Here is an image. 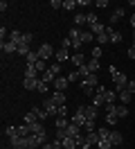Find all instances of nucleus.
<instances>
[{
    "label": "nucleus",
    "mask_w": 135,
    "mask_h": 149,
    "mask_svg": "<svg viewBox=\"0 0 135 149\" xmlns=\"http://www.w3.org/2000/svg\"><path fill=\"white\" fill-rule=\"evenodd\" d=\"M25 77H38V70H36L34 65H27L25 68Z\"/></svg>",
    "instance_id": "nucleus-39"
},
{
    "label": "nucleus",
    "mask_w": 135,
    "mask_h": 149,
    "mask_svg": "<svg viewBox=\"0 0 135 149\" xmlns=\"http://www.w3.org/2000/svg\"><path fill=\"white\" fill-rule=\"evenodd\" d=\"M56 118H68V106L63 104V106H59V113H56Z\"/></svg>",
    "instance_id": "nucleus-45"
},
{
    "label": "nucleus",
    "mask_w": 135,
    "mask_h": 149,
    "mask_svg": "<svg viewBox=\"0 0 135 149\" xmlns=\"http://www.w3.org/2000/svg\"><path fill=\"white\" fill-rule=\"evenodd\" d=\"M38 61H41V56H38V52H34V50L25 56V63H27V65H36Z\"/></svg>",
    "instance_id": "nucleus-14"
},
{
    "label": "nucleus",
    "mask_w": 135,
    "mask_h": 149,
    "mask_svg": "<svg viewBox=\"0 0 135 149\" xmlns=\"http://www.w3.org/2000/svg\"><path fill=\"white\" fill-rule=\"evenodd\" d=\"M126 91L131 95H135V79H128V86H126Z\"/></svg>",
    "instance_id": "nucleus-51"
},
{
    "label": "nucleus",
    "mask_w": 135,
    "mask_h": 149,
    "mask_svg": "<svg viewBox=\"0 0 135 149\" xmlns=\"http://www.w3.org/2000/svg\"><path fill=\"white\" fill-rule=\"evenodd\" d=\"M110 142H113V145H122V142H124V136H122L119 131H110Z\"/></svg>",
    "instance_id": "nucleus-24"
},
{
    "label": "nucleus",
    "mask_w": 135,
    "mask_h": 149,
    "mask_svg": "<svg viewBox=\"0 0 135 149\" xmlns=\"http://www.w3.org/2000/svg\"><path fill=\"white\" fill-rule=\"evenodd\" d=\"M90 32H92V34H104V32H106V27H104V25H101V23H95V25H90Z\"/></svg>",
    "instance_id": "nucleus-28"
},
{
    "label": "nucleus",
    "mask_w": 135,
    "mask_h": 149,
    "mask_svg": "<svg viewBox=\"0 0 135 149\" xmlns=\"http://www.w3.org/2000/svg\"><path fill=\"white\" fill-rule=\"evenodd\" d=\"M95 41H97V45H101V47L106 45V43H110V34H108V29L104 32V34H99V36L95 38Z\"/></svg>",
    "instance_id": "nucleus-22"
},
{
    "label": "nucleus",
    "mask_w": 135,
    "mask_h": 149,
    "mask_svg": "<svg viewBox=\"0 0 135 149\" xmlns=\"http://www.w3.org/2000/svg\"><path fill=\"white\" fill-rule=\"evenodd\" d=\"M56 61H59V63H63V61H68V59H72L70 54H68V50H63V47H59V50H56Z\"/></svg>",
    "instance_id": "nucleus-19"
},
{
    "label": "nucleus",
    "mask_w": 135,
    "mask_h": 149,
    "mask_svg": "<svg viewBox=\"0 0 135 149\" xmlns=\"http://www.w3.org/2000/svg\"><path fill=\"white\" fill-rule=\"evenodd\" d=\"M104 100H106V104H115L117 93H115V91H106V93H104Z\"/></svg>",
    "instance_id": "nucleus-26"
},
{
    "label": "nucleus",
    "mask_w": 135,
    "mask_h": 149,
    "mask_svg": "<svg viewBox=\"0 0 135 149\" xmlns=\"http://www.w3.org/2000/svg\"><path fill=\"white\" fill-rule=\"evenodd\" d=\"M86 65H88L90 74H97V72H99V68H101V61H99V59H90Z\"/></svg>",
    "instance_id": "nucleus-13"
},
{
    "label": "nucleus",
    "mask_w": 135,
    "mask_h": 149,
    "mask_svg": "<svg viewBox=\"0 0 135 149\" xmlns=\"http://www.w3.org/2000/svg\"><path fill=\"white\" fill-rule=\"evenodd\" d=\"M36 52H38V56H41V59H43V61H45V59H52V56L56 54V50H54V47L50 45V43H43V45L38 47V50H36Z\"/></svg>",
    "instance_id": "nucleus-4"
},
{
    "label": "nucleus",
    "mask_w": 135,
    "mask_h": 149,
    "mask_svg": "<svg viewBox=\"0 0 135 149\" xmlns=\"http://www.w3.org/2000/svg\"><path fill=\"white\" fill-rule=\"evenodd\" d=\"M131 97H133V95L128 93L126 88H124V91H122V93H119V100H122V102H124V104H128V102H131Z\"/></svg>",
    "instance_id": "nucleus-40"
},
{
    "label": "nucleus",
    "mask_w": 135,
    "mask_h": 149,
    "mask_svg": "<svg viewBox=\"0 0 135 149\" xmlns=\"http://www.w3.org/2000/svg\"><path fill=\"white\" fill-rule=\"evenodd\" d=\"M70 122H74V124H77V127H86V115H83V106H79V109H77V113H74V115H72V120Z\"/></svg>",
    "instance_id": "nucleus-7"
},
{
    "label": "nucleus",
    "mask_w": 135,
    "mask_h": 149,
    "mask_svg": "<svg viewBox=\"0 0 135 149\" xmlns=\"http://www.w3.org/2000/svg\"><path fill=\"white\" fill-rule=\"evenodd\" d=\"M47 86H50V84H45L43 79H38V86H36V91H38V93H47Z\"/></svg>",
    "instance_id": "nucleus-44"
},
{
    "label": "nucleus",
    "mask_w": 135,
    "mask_h": 149,
    "mask_svg": "<svg viewBox=\"0 0 135 149\" xmlns=\"http://www.w3.org/2000/svg\"><path fill=\"white\" fill-rule=\"evenodd\" d=\"M117 120H119V118H117V113H106V122L110 124V127H115Z\"/></svg>",
    "instance_id": "nucleus-35"
},
{
    "label": "nucleus",
    "mask_w": 135,
    "mask_h": 149,
    "mask_svg": "<svg viewBox=\"0 0 135 149\" xmlns=\"http://www.w3.org/2000/svg\"><path fill=\"white\" fill-rule=\"evenodd\" d=\"M92 38H95V34H92V32H83V34H81V43H90Z\"/></svg>",
    "instance_id": "nucleus-42"
},
{
    "label": "nucleus",
    "mask_w": 135,
    "mask_h": 149,
    "mask_svg": "<svg viewBox=\"0 0 135 149\" xmlns=\"http://www.w3.org/2000/svg\"><path fill=\"white\" fill-rule=\"evenodd\" d=\"M32 34H29V32H25V34H23V43H27V45H29V43H32Z\"/></svg>",
    "instance_id": "nucleus-53"
},
{
    "label": "nucleus",
    "mask_w": 135,
    "mask_h": 149,
    "mask_svg": "<svg viewBox=\"0 0 135 149\" xmlns=\"http://www.w3.org/2000/svg\"><path fill=\"white\" fill-rule=\"evenodd\" d=\"M0 47H2V52H7V54H14V52H18V45L16 43H14V41H2V43H0Z\"/></svg>",
    "instance_id": "nucleus-9"
},
{
    "label": "nucleus",
    "mask_w": 135,
    "mask_h": 149,
    "mask_svg": "<svg viewBox=\"0 0 135 149\" xmlns=\"http://www.w3.org/2000/svg\"><path fill=\"white\" fill-rule=\"evenodd\" d=\"M86 142H88L90 147H97L99 142H101V138H99L97 131H92V133H88V136H86Z\"/></svg>",
    "instance_id": "nucleus-12"
},
{
    "label": "nucleus",
    "mask_w": 135,
    "mask_h": 149,
    "mask_svg": "<svg viewBox=\"0 0 135 149\" xmlns=\"http://www.w3.org/2000/svg\"><path fill=\"white\" fill-rule=\"evenodd\" d=\"M54 124H56V129H68L70 120H68V118H56V120H54Z\"/></svg>",
    "instance_id": "nucleus-27"
},
{
    "label": "nucleus",
    "mask_w": 135,
    "mask_h": 149,
    "mask_svg": "<svg viewBox=\"0 0 135 149\" xmlns=\"http://www.w3.org/2000/svg\"><path fill=\"white\" fill-rule=\"evenodd\" d=\"M7 7H9V2H7V0H2V2H0V11L5 14V11H7Z\"/></svg>",
    "instance_id": "nucleus-59"
},
{
    "label": "nucleus",
    "mask_w": 135,
    "mask_h": 149,
    "mask_svg": "<svg viewBox=\"0 0 135 149\" xmlns=\"http://www.w3.org/2000/svg\"><path fill=\"white\" fill-rule=\"evenodd\" d=\"M50 70H52L54 74H59V77H61V63H59V61H56V63H52V65H50Z\"/></svg>",
    "instance_id": "nucleus-47"
},
{
    "label": "nucleus",
    "mask_w": 135,
    "mask_h": 149,
    "mask_svg": "<svg viewBox=\"0 0 135 149\" xmlns=\"http://www.w3.org/2000/svg\"><path fill=\"white\" fill-rule=\"evenodd\" d=\"M41 149H54V147H52V142H45V145H41Z\"/></svg>",
    "instance_id": "nucleus-61"
},
{
    "label": "nucleus",
    "mask_w": 135,
    "mask_h": 149,
    "mask_svg": "<svg viewBox=\"0 0 135 149\" xmlns=\"http://www.w3.org/2000/svg\"><path fill=\"white\" fill-rule=\"evenodd\" d=\"M92 106H95V109H101V106H106V100H104V95H92Z\"/></svg>",
    "instance_id": "nucleus-23"
},
{
    "label": "nucleus",
    "mask_w": 135,
    "mask_h": 149,
    "mask_svg": "<svg viewBox=\"0 0 135 149\" xmlns=\"http://www.w3.org/2000/svg\"><path fill=\"white\" fill-rule=\"evenodd\" d=\"M86 129H88V133H92V131H95V120H88V122H86Z\"/></svg>",
    "instance_id": "nucleus-54"
},
{
    "label": "nucleus",
    "mask_w": 135,
    "mask_h": 149,
    "mask_svg": "<svg viewBox=\"0 0 135 149\" xmlns=\"http://www.w3.org/2000/svg\"><path fill=\"white\" fill-rule=\"evenodd\" d=\"M5 136H7L9 140L16 138V136H18V129H16V127H7V129H5Z\"/></svg>",
    "instance_id": "nucleus-36"
},
{
    "label": "nucleus",
    "mask_w": 135,
    "mask_h": 149,
    "mask_svg": "<svg viewBox=\"0 0 135 149\" xmlns=\"http://www.w3.org/2000/svg\"><path fill=\"white\" fill-rule=\"evenodd\" d=\"M133 45H135V29H133Z\"/></svg>",
    "instance_id": "nucleus-63"
},
{
    "label": "nucleus",
    "mask_w": 135,
    "mask_h": 149,
    "mask_svg": "<svg viewBox=\"0 0 135 149\" xmlns=\"http://www.w3.org/2000/svg\"><path fill=\"white\" fill-rule=\"evenodd\" d=\"M131 27L135 29V14H133V16H131Z\"/></svg>",
    "instance_id": "nucleus-62"
},
{
    "label": "nucleus",
    "mask_w": 135,
    "mask_h": 149,
    "mask_svg": "<svg viewBox=\"0 0 135 149\" xmlns=\"http://www.w3.org/2000/svg\"><path fill=\"white\" fill-rule=\"evenodd\" d=\"M126 115H128V109H126V104L117 106V118H126Z\"/></svg>",
    "instance_id": "nucleus-43"
},
{
    "label": "nucleus",
    "mask_w": 135,
    "mask_h": 149,
    "mask_svg": "<svg viewBox=\"0 0 135 149\" xmlns=\"http://www.w3.org/2000/svg\"><path fill=\"white\" fill-rule=\"evenodd\" d=\"M108 29V34H110V43L113 45H119L122 43V32H117V29H113V27H106Z\"/></svg>",
    "instance_id": "nucleus-11"
},
{
    "label": "nucleus",
    "mask_w": 135,
    "mask_h": 149,
    "mask_svg": "<svg viewBox=\"0 0 135 149\" xmlns=\"http://www.w3.org/2000/svg\"><path fill=\"white\" fill-rule=\"evenodd\" d=\"M65 133H68V138H77V136H81V133H79V127H77L74 122H70V124H68Z\"/></svg>",
    "instance_id": "nucleus-18"
},
{
    "label": "nucleus",
    "mask_w": 135,
    "mask_h": 149,
    "mask_svg": "<svg viewBox=\"0 0 135 149\" xmlns=\"http://www.w3.org/2000/svg\"><path fill=\"white\" fill-rule=\"evenodd\" d=\"M70 61H72V63H74V65H77V68H81V65H86V56L81 54V52H74Z\"/></svg>",
    "instance_id": "nucleus-15"
},
{
    "label": "nucleus",
    "mask_w": 135,
    "mask_h": 149,
    "mask_svg": "<svg viewBox=\"0 0 135 149\" xmlns=\"http://www.w3.org/2000/svg\"><path fill=\"white\" fill-rule=\"evenodd\" d=\"M124 14H126V9H124V7H117V9L113 11V14H110V23H117L119 18H124Z\"/></svg>",
    "instance_id": "nucleus-20"
},
{
    "label": "nucleus",
    "mask_w": 135,
    "mask_h": 149,
    "mask_svg": "<svg viewBox=\"0 0 135 149\" xmlns=\"http://www.w3.org/2000/svg\"><path fill=\"white\" fill-rule=\"evenodd\" d=\"M34 122H38V115H36L34 111H29L25 115V124H34Z\"/></svg>",
    "instance_id": "nucleus-32"
},
{
    "label": "nucleus",
    "mask_w": 135,
    "mask_h": 149,
    "mask_svg": "<svg viewBox=\"0 0 135 149\" xmlns=\"http://www.w3.org/2000/svg\"><path fill=\"white\" fill-rule=\"evenodd\" d=\"M41 79H43L45 84H54V79H56V74H54L52 70H50V68H47V70H45V72L41 74Z\"/></svg>",
    "instance_id": "nucleus-21"
},
{
    "label": "nucleus",
    "mask_w": 135,
    "mask_h": 149,
    "mask_svg": "<svg viewBox=\"0 0 135 149\" xmlns=\"http://www.w3.org/2000/svg\"><path fill=\"white\" fill-rule=\"evenodd\" d=\"M97 133H99V138H110V131L108 129H99Z\"/></svg>",
    "instance_id": "nucleus-52"
},
{
    "label": "nucleus",
    "mask_w": 135,
    "mask_h": 149,
    "mask_svg": "<svg viewBox=\"0 0 135 149\" xmlns=\"http://www.w3.org/2000/svg\"><path fill=\"white\" fill-rule=\"evenodd\" d=\"M50 7H52V9H59V7H63V2H61V0H52Z\"/></svg>",
    "instance_id": "nucleus-55"
},
{
    "label": "nucleus",
    "mask_w": 135,
    "mask_h": 149,
    "mask_svg": "<svg viewBox=\"0 0 135 149\" xmlns=\"http://www.w3.org/2000/svg\"><path fill=\"white\" fill-rule=\"evenodd\" d=\"M81 34H83V32H81L79 27H74V25H72L70 32H68V38L72 41V47H74V52H79L81 45H83V43H81Z\"/></svg>",
    "instance_id": "nucleus-2"
},
{
    "label": "nucleus",
    "mask_w": 135,
    "mask_h": 149,
    "mask_svg": "<svg viewBox=\"0 0 135 149\" xmlns=\"http://www.w3.org/2000/svg\"><path fill=\"white\" fill-rule=\"evenodd\" d=\"M101 54H104V47H101V45L92 47V59H101Z\"/></svg>",
    "instance_id": "nucleus-38"
},
{
    "label": "nucleus",
    "mask_w": 135,
    "mask_h": 149,
    "mask_svg": "<svg viewBox=\"0 0 135 149\" xmlns=\"http://www.w3.org/2000/svg\"><path fill=\"white\" fill-rule=\"evenodd\" d=\"M77 79H81V77H79V72H77V70H74V72H70V74H68V81H70V84H74Z\"/></svg>",
    "instance_id": "nucleus-49"
},
{
    "label": "nucleus",
    "mask_w": 135,
    "mask_h": 149,
    "mask_svg": "<svg viewBox=\"0 0 135 149\" xmlns=\"http://www.w3.org/2000/svg\"><path fill=\"white\" fill-rule=\"evenodd\" d=\"M81 25H86V14H77L74 16V27H81Z\"/></svg>",
    "instance_id": "nucleus-34"
},
{
    "label": "nucleus",
    "mask_w": 135,
    "mask_h": 149,
    "mask_svg": "<svg viewBox=\"0 0 135 149\" xmlns=\"http://www.w3.org/2000/svg\"><path fill=\"white\" fill-rule=\"evenodd\" d=\"M77 72H79L81 79H86V77L90 74V70H88V65H81V68H77Z\"/></svg>",
    "instance_id": "nucleus-41"
},
{
    "label": "nucleus",
    "mask_w": 135,
    "mask_h": 149,
    "mask_svg": "<svg viewBox=\"0 0 135 149\" xmlns=\"http://www.w3.org/2000/svg\"><path fill=\"white\" fill-rule=\"evenodd\" d=\"M97 86H99V81H97V74H88L86 79H81V91H83L86 95H92Z\"/></svg>",
    "instance_id": "nucleus-1"
},
{
    "label": "nucleus",
    "mask_w": 135,
    "mask_h": 149,
    "mask_svg": "<svg viewBox=\"0 0 135 149\" xmlns=\"http://www.w3.org/2000/svg\"><path fill=\"white\" fill-rule=\"evenodd\" d=\"M63 149H77L74 138H65V140H63Z\"/></svg>",
    "instance_id": "nucleus-37"
},
{
    "label": "nucleus",
    "mask_w": 135,
    "mask_h": 149,
    "mask_svg": "<svg viewBox=\"0 0 135 149\" xmlns=\"http://www.w3.org/2000/svg\"><path fill=\"white\" fill-rule=\"evenodd\" d=\"M59 47H63V50H70V47H72V41H70V38H63L61 43H59Z\"/></svg>",
    "instance_id": "nucleus-48"
},
{
    "label": "nucleus",
    "mask_w": 135,
    "mask_h": 149,
    "mask_svg": "<svg viewBox=\"0 0 135 149\" xmlns=\"http://www.w3.org/2000/svg\"><path fill=\"white\" fill-rule=\"evenodd\" d=\"M29 52H32V50H29V45H27V43H20V45H18V54L23 56V59H25Z\"/></svg>",
    "instance_id": "nucleus-31"
},
{
    "label": "nucleus",
    "mask_w": 135,
    "mask_h": 149,
    "mask_svg": "<svg viewBox=\"0 0 135 149\" xmlns=\"http://www.w3.org/2000/svg\"><path fill=\"white\" fill-rule=\"evenodd\" d=\"M23 86H25V91H36L38 77H25V79H23Z\"/></svg>",
    "instance_id": "nucleus-10"
},
{
    "label": "nucleus",
    "mask_w": 135,
    "mask_h": 149,
    "mask_svg": "<svg viewBox=\"0 0 135 149\" xmlns=\"http://www.w3.org/2000/svg\"><path fill=\"white\" fill-rule=\"evenodd\" d=\"M108 72H110V74H113V77H117V74H119V70H117V68H115V65H110V68H108Z\"/></svg>",
    "instance_id": "nucleus-60"
},
{
    "label": "nucleus",
    "mask_w": 135,
    "mask_h": 149,
    "mask_svg": "<svg viewBox=\"0 0 135 149\" xmlns=\"http://www.w3.org/2000/svg\"><path fill=\"white\" fill-rule=\"evenodd\" d=\"M52 86H54V91H56V93H63V91L70 86V81H68V77H56Z\"/></svg>",
    "instance_id": "nucleus-8"
},
{
    "label": "nucleus",
    "mask_w": 135,
    "mask_h": 149,
    "mask_svg": "<svg viewBox=\"0 0 135 149\" xmlns=\"http://www.w3.org/2000/svg\"><path fill=\"white\" fill-rule=\"evenodd\" d=\"M50 97L54 100L56 106H63V104H65V95H63V93H54V95H50Z\"/></svg>",
    "instance_id": "nucleus-25"
},
{
    "label": "nucleus",
    "mask_w": 135,
    "mask_h": 149,
    "mask_svg": "<svg viewBox=\"0 0 135 149\" xmlns=\"http://www.w3.org/2000/svg\"><path fill=\"white\" fill-rule=\"evenodd\" d=\"M43 109L47 111V115H56V113H59V106L54 104L52 97H45V100H43Z\"/></svg>",
    "instance_id": "nucleus-6"
},
{
    "label": "nucleus",
    "mask_w": 135,
    "mask_h": 149,
    "mask_svg": "<svg viewBox=\"0 0 135 149\" xmlns=\"http://www.w3.org/2000/svg\"><path fill=\"white\" fill-rule=\"evenodd\" d=\"M9 41H14L16 45H20V43H23V32H18V29H11V32H9Z\"/></svg>",
    "instance_id": "nucleus-17"
},
{
    "label": "nucleus",
    "mask_w": 135,
    "mask_h": 149,
    "mask_svg": "<svg viewBox=\"0 0 135 149\" xmlns=\"http://www.w3.org/2000/svg\"><path fill=\"white\" fill-rule=\"evenodd\" d=\"M126 54H128V59H135V45L128 47V52H126Z\"/></svg>",
    "instance_id": "nucleus-58"
},
{
    "label": "nucleus",
    "mask_w": 135,
    "mask_h": 149,
    "mask_svg": "<svg viewBox=\"0 0 135 149\" xmlns=\"http://www.w3.org/2000/svg\"><path fill=\"white\" fill-rule=\"evenodd\" d=\"M83 115H86V120H95L97 118V109L90 104V106H83Z\"/></svg>",
    "instance_id": "nucleus-16"
},
{
    "label": "nucleus",
    "mask_w": 135,
    "mask_h": 149,
    "mask_svg": "<svg viewBox=\"0 0 135 149\" xmlns=\"http://www.w3.org/2000/svg\"><path fill=\"white\" fill-rule=\"evenodd\" d=\"M86 23H88V25H95V23H99V20H97L95 14H86Z\"/></svg>",
    "instance_id": "nucleus-46"
},
{
    "label": "nucleus",
    "mask_w": 135,
    "mask_h": 149,
    "mask_svg": "<svg viewBox=\"0 0 135 149\" xmlns=\"http://www.w3.org/2000/svg\"><path fill=\"white\" fill-rule=\"evenodd\" d=\"M88 5H92L90 0H77V7H88Z\"/></svg>",
    "instance_id": "nucleus-57"
},
{
    "label": "nucleus",
    "mask_w": 135,
    "mask_h": 149,
    "mask_svg": "<svg viewBox=\"0 0 135 149\" xmlns=\"http://www.w3.org/2000/svg\"><path fill=\"white\" fill-rule=\"evenodd\" d=\"M97 149H113V142H110V138H101V142L97 145Z\"/></svg>",
    "instance_id": "nucleus-33"
},
{
    "label": "nucleus",
    "mask_w": 135,
    "mask_h": 149,
    "mask_svg": "<svg viewBox=\"0 0 135 149\" xmlns=\"http://www.w3.org/2000/svg\"><path fill=\"white\" fill-rule=\"evenodd\" d=\"M113 81H115V93L119 95V93L126 88V86H128V77H126L124 72H119L117 77H113Z\"/></svg>",
    "instance_id": "nucleus-3"
},
{
    "label": "nucleus",
    "mask_w": 135,
    "mask_h": 149,
    "mask_svg": "<svg viewBox=\"0 0 135 149\" xmlns=\"http://www.w3.org/2000/svg\"><path fill=\"white\" fill-rule=\"evenodd\" d=\"M63 9L65 11H74L77 9V0H63Z\"/></svg>",
    "instance_id": "nucleus-30"
},
{
    "label": "nucleus",
    "mask_w": 135,
    "mask_h": 149,
    "mask_svg": "<svg viewBox=\"0 0 135 149\" xmlns=\"http://www.w3.org/2000/svg\"><path fill=\"white\" fill-rule=\"evenodd\" d=\"M32 111H34L36 115H38V120H41V122H43V120H47V118H50V115H47V111H45V109H38V106H34Z\"/></svg>",
    "instance_id": "nucleus-29"
},
{
    "label": "nucleus",
    "mask_w": 135,
    "mask_h": 149,
    "mask_svg": "<svg viewBox=\"0 0 135 149\" xmlns=\"http://www.w3.org/2000/svg\"><path fill=\"white\" fill-rule=\"evenodd\" d=\"M27 149H36V147H27Z\"/></svg>",
    "instance_id": "nucleus-64"
},
{
    "label": "nucleus",
    "mask_w": 135,
    "mask_h": 149,
    "mask_svg": "<svg viewBox=\"0 0 135 149\" xmlns=\"http://www.w3.org/2000/svg\"><path fill=\"white\" fill-rule=\"evenodd\" d=\"M9 142H11V149H27L29 147V140L23 138V136H16V138H11Z\"/></svg>",
    "instance_id": "nucleus-5"
},
{
    "label": "nucleus",
    "mask_w": 135,
    "mask_h": 149,
    "mask_svg": "<svg viewBox=\"0 0 135 149\" xmlns=\"http://www.w3.org/2000/svg\"><path fill=\"white\" fill-rule=\"evenodd\" d=\"M95 5H97L99 9H106V7H108V0H97V2H95Z\"/></svg>",
    "instance_id": "nucleus-56"
},
{
    "label": "nucleus",
    "mask_w": 135,
    "mask_h": 149,
    "mask_svg": "<svg viewBox=\"0 0 135 149\" xmlns=\"http://www.w3.org/2000/svg\"><path fill=\"white\" fill-rule=\"evenodd\" d=\"M34 68H36V70H38V72H41V74H43L45 70H47V68H45V61H43V59H41V61H38V63H36Z\"/></svg>",
    "instance_id": "nucleus-50"
}]
</instances>
